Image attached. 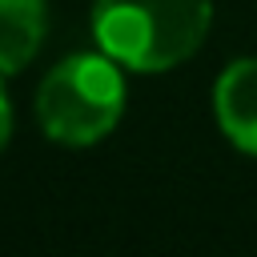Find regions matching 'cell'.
Wrapping results in <instances>:
<instances>
[{
	"instance_id": "cell-2",
	"label": "cell",
	"mask_w": 257,
	"mask_h": 257,
	"mask_svg": "<svg viewBox=\"0 0 257 257\" xmlns=\"http://www.w3.org/2000/svg\"><path fill=\"white\" fill-rule=\"evenodd\" d=\"M124 108V84L112 56L76 52L60 60L36 96L40 124L60 145H92L100 141Z\"/></svg>"
},
{
	"instance_id": "cell-4",
	"label": "cell",
	"mask_w": 257,
	"mask_h": 257,
	"mask_svg": "<svg viewBox=\"0 0 257 257\" xmlns=\"http://www.w3.org/2000/svg\"><path fill=\"white\" fill-rule=\"evenodd\" d=\"M48 28L44 0H0V72H20Z\"/></svg>"
},
{
	"instance_id": "cell-3",
	"label": "cell",
	"mask_w": 257,
	"mask_h": 257,
	"mask_svg": "<svg viewBox=\"0 0 257 257\" xmlns=\"http://www.w3.org/2000/svg\"><path fill=\"white\" fill-rule=\"evenodd\" d=\"M217 124L233 145L257 153V60H237L221 72L213 88Z\"/></svg>"
},
{
	"instance_id": "cell-5",
	"label": "cell",
	"mask_w": 257,
	"mask_h": 257,
	"mask_svg": "<svg viewBox=\"0 0 257 257\" xmlns=\"http://www.w3.org/2000/svg\"><path fill=\"white\" fill-rule=\"evenodd\" d=\"M8 128H12V108H8V96H4V88H0V149H4V141H8Z\"/></svg>"
},
{
	"instance_id": "cell-1",
	"label": "cell",
	"mask_w": 257,
	"mask_h": 257,
	"mask_svg": "<svg viewBox=\"0 0 257 257\" xmlns=\"http://www.w3.org/2000/svg\"><path fill=\"white\" fill-rule=\"evenodd\" d=\"M209 0H96L92 32L100 48L137 68H173L209 32Z\"/></svg>"
}]
</instances>
